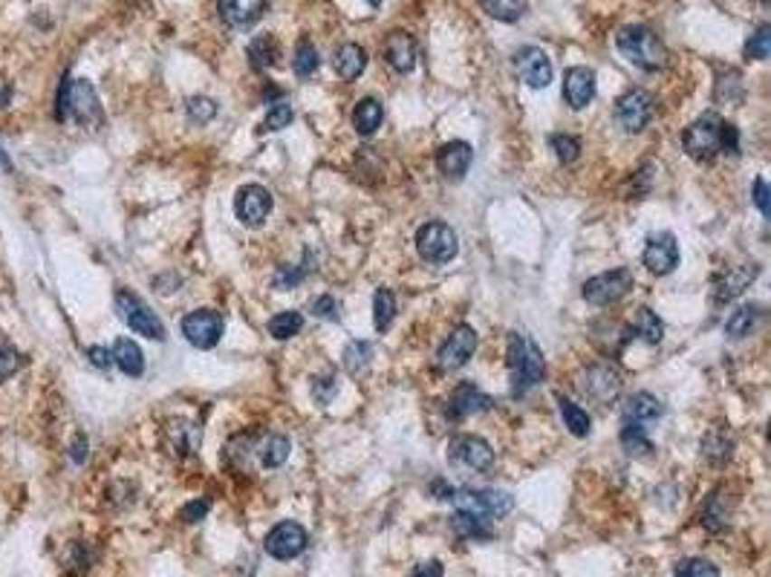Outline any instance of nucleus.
<instances>
[{
	"instance_id": "412c9836",
	"label": "nucleus",
	"mask_w": 771,
	"mask_h": 577,
	"mask_svg": "<svg viewBox=\"0 0 771 577\" xmlns=\"http://www.w3.org/2000/svg\"><path fill=\"white\" fill-rule=\"evenodd\" d=\"M385 58L396 72H411L416 67V41L405 33H390L385 41Z\"/></svg>"
},
{
	"instance_id": "39448f33",
	"label": "nucleus",
	"mask_w": 771,
	"mask_h": 577,
	"mask_svg": "<svg viewBox=\"0 0 771 577\" xmlns=\"http://www.w3.org/2000/svg\"><path fill=\"white\" fill-rule=\"evenodd\" d=\"M116 312L133 332H139V336H145L150 341L165 338V326L157 317V312L150 309L142 298H136L130 288H119L116 292Z\"/></svg>"
},
{
	"instance_id": "c756f323",
	"label": "nucleus",
	"mask_w": 771,
	"mask_h": 577,
	"mask_svg": "<svg viewBox=\"0 0 771 577\" xmlns=\"http://www.w3.org/2000/svg\"><path fill=\"white\" fill-rule=\"evenodd\" d=\"M633 332H636V336L647 344H659L662 336H664V324L656 317V312L642 307V309H636V317H633Z\"/></svg>"
},
{
	"instance_id": "0eeeda50",
	"label": "nucleus",
	"mask_w": 771,
	"mask_h": 577,
	"mask_svg": "<svg viewBox=\"0 0 771 577\" xmlns=\"http://www.w3.org/2000/svg\"><path fill=\"white\" fill-rule=\"evenodd\" d=\"M416 249H419L422 260L448 263V260L457 257L460 240H457V232H453L451 225H445V222H425L416 232Z\"/></svg>"
},
{
	"instance_id": "393cba45",
	"label": "nucleus",
	"mask_w": 771,
	"mask_h": 577,
	"mask_svg": "<svg viewBox=\"0 0 771 577\" xmlns=\"http://www.w3.org/2000/svg\"><path fill=\"white\" fill-rule=\"evenodd\" d=\"M367 67V52L358 43H344V47L336 52V72L344 81H356Z\"/></svg>"
},
{
	"instance_id": "ddd939ff",
	"label": "nucleus",
	"mask_w": 771,
	"mask_h": 577,
	"mask_svg": "<svg viewBox=\"0 0 771 577\" xmlns=\"http://www.w3.org/2000/svg\"><path fill=\"white\" fill-rule=\"evenodd\" d=\"M477 349V332L462 324L451 332V336L445 338V344L440 346V353H436V364H440L443 370H460L468 364V358L474 355Z\"/></svg>"
},
{
	"instance_id": "de8ad7c7",
	"label": "nucleus",
	"mask_w": 771,
	"mask_h": 577,
	"mask_svg": "<svg viewBox=\"0 0 771 577\" xmlns=\"http://www.w3.org/2000/svg\"><path fill=\"white\" fill-rule=\"evenodd\" d=\"M307 260H309V257H304V263H300V269H281V271H278V278H275V286H278V288H283V286H286V288H292L295 283L304 280V275H307Z\"/></svg>"
},
{
	"instance_id": "f8f14e48",
	"label": "nucleus",
	"mask_w": 771,
	"mask_h": 577,
	"mask_svg": "<svg viewBox=\"0 0 771 577\" xmlns=\"http://www.w3.org/2000/svg\"><path fill=\"white\" fill-rule=\"evenodd\" d=\"M234 214L249 229H257L271 214V194L263 185H243L234 196Z\"/></svg>"
},
{
	"instance_id": "e433bc0d",
	"label": "nucleus",
	"mask_w": 771,
	"mask_h": 577,
	"mask_svg": "<svg viewBox=\"0 0 771 577\" xmlns=\"http://www.w3.org/2000/svg\"><path fill=\"white\" fill-rule=\"evenodd\" d=\"M292 121V104L290 99H278L271 101L269 113L263 116V130H283Z\"/></svg>"
},
{
	"instance_id": "603ef678",
	"label": "nucleus",
	"mask_w": 771,
	"mask_h": 577,
	"mask_svg": "<svg viewBox=\"0 0 771 577\" xmlns=\"http://www.w3.org/2000/svg\"><path fill=\"white\" fill-rule=\"evenodd\" d=\"M87 355H90V361H93L99 370H108L113 364V353H110V349H104V346H90Z\"/></svg>"
},
{
	"instance_id": "79ce46f5",
	"label": "nucleus",
	"mask_w": 771,
	"mask_h": 577,
	"mask_svg": "<svg viewBox=\"0 0 771 577\" xmlns=\"http://www.w3.org/2000/svg\"><path fill=\"white\" fill-rule=\"evenodd\" d=\"M186 110H188V118L194 121V125H208V121L217 116V104L205 96H194V99H188Z\"/></svg>"
},
{
	"instance_id": "423d86ee",
	"label": "nucleus",
	"mask_w": 771,
	"mask_h": 577,
	"mask_svg": "<svg viewBox=\"0 0 771 577\" xmlns=\"http://www.w3.org/2000/svg\"><path fill=\"white\" fill-rule=\"evenodd\" d=\"M682 145L690 159L710 162L722 150V118L717 113H705L685 130Z\"/></svg>"
},
{
	"instance_id": "1a4fd4ad",
	"label": "nucleus",
	"mask_w": 771,
	"mask_h": 577,
	"mask_svg": "<svg viewBox=\"0 0 771 577\" xmlns=\"http://www.w3.org/2000/svg\"><path fill=\"white\" fill-rule=\"evenodd\" d=\"M223 329H225V321H223V315L214 312V309H196V312H188L183 317V336L196 349L217 346L220 338H223Z\"/></svg>"
},
{
	"instance_id": "c9c22d12",
	"label": "nucleus",
	"mask_w": 771,
	"mask_h": 577,
	"mask_svg": "<svg viewBox=\"0 0 771 577\" xmlns=\"http://www.w3.org/2000/svg\"><path fill=\"white\" fill-rule=\"evenodd\" d=\"M319 64H321V58H319V50H315V43H309L307 38L304 41H298V47H295V61H292V67H295V75L298 79H309V75L319 70Z\"/></svg>"
},
{
	"instance_id": "ea45409f",
	"label": "nucleus",
	"mask_w": 771,
	"mask_h": 577,
	"mask_svg": "<svg viewBox=\"0 0 771 577\" xmlns=\"http://www.w3.org/2000/svg\"><path fill=\"white\" fill-rule=\"evenodd\" d=\"M768 52H771V26L763 24V26H757V33L746 41V55L754 58V61H766Z\"/></svg>"
},
{
	"instance_id": "f257e3e1",
	"label": "nucleus",
	"mask_w": 771,
	"mask_h": 577,
	"mask_svg": "<svg viewBox=\"0 0 771 577\" xmlns=\"http://www.w3.org/2000/svg\"><path fill=\"white\" fill-rule=\"evenodd\" d=\"M509 370H511V396H526L528 390L540 384L547 364H543L540 346L526 336H509Z\"/></svg>"
},
{
	"instance_id": "37998d69",
	"label": "nucleus",
	"mask_w": 771,
	"mask_h": 577,
	"mask_svg": "<svg viewBox=\"0 0 771 577\" xmlns=\"http://www.w3.org/2000/svg\"><path fill=\"white\" fill-rule=\"evenodd\" d=\"M552 150L564 165H569L581 156V142L576 139V136H552Z\"/></svg>"
},
{
	"instance_id": "4be33fe9",
	"label": "nucleus",
	"mask_w": 771,
	"mask_h": 577,
	"mask_svg": "<svg viewBox=\"0 0 771 577\" xmlns=\"http://www.w3.org/2000/svg\"><path fill=\"white\" fill-rule=\"evenodd\" d=\"M266 0H220V18L229 26H252L263 14Z\"/></svg>"
},
{
	"instance_id": "a19ab883",
	"label": "nucleus",
	"mask_w": 771,
	"mask_h": 577,
	"mask_svg": "<svg viewBox=\"0 0 771 577\" xmlns=\"http://www.w3.org/2000/svg\"><path fill=\"white\" fill-rule=\"evenodd\" d=\"M757 275V269H751V271H739V275H734V271H728V280H722V286H719V292H717V300H731V298H737L739 292H743V288L751 283V278Z\"/></svg>"
},
{
	"instance_id": "5fc2aeb1",
	"label": "nucleus",
	"mask_w": 771,
	"mask_h": 577,
	"mask_svg": "<svg viewBox=\"0 0 771 577\" xmlns=\"http://www.w3.org/2000/svg\"><path fill=\"white\" fill-rule=\"evenodd\" d=\"M84 448H87V442H84V439H79V442H75V450H72L75 462H84Z\"/></svg>"
},
{
	"instance_id": "a878e982",
	"label": "nucleus",
	"mask_w": 771,
	"mask_h": 577,
	"mask_svg": "<svg viewBox=\"0 0 771 577\" xmlns=\"http://www.w3.org/2000/svg\"><path fill=\"white\" fill-rule=\"evenodd\" d=\"M382 118H385L382 101L361 99V101L356 104V110H353V128H356L361 136H373L376 130L382 128Z\"/></svg>"
},
{
	"instance_id": "20e7f679",
	"label": "nucleus",
	"mask_w": 771,
	"mask_h": 577,
	"mask_svg": "<svg viewBox=\"0 0 771 577\" xmlns=\"http://www.w3.org/2000/svg\"><path fill=\"white\" fill-rule=\"evenodd\" d=\"M58 116L62 118H72L84 128H99L101 125V104L99 96L90 81L79 79V81H67L62 87V99H58Z\"/></svg>"
},
{
	"instance_id": "f03ea898",
	"label": "nucleus",
	"mask_w": 771,
	"mask_h": 577,
	"mask_svg": "<svg viewBox=\"0 0 771 577\" xmlns=\"http://www.w3.org/2000/svg\"><path fill=\"white\" fill-rule=\"evenodd\" d=\"M615 47L630 64H636L639 70H647V72L662 70L664 61H668L664 43L650 33L647 26H624L622 33L615 35Z\"/></svg>"
},
{
	"instance_id": "a18cd8bd",
	"label": "nucleus",
	"mask_w": 771,
	"mask_h": 577,
	"mask_svg": "<svg viewBox=\"0 0 771 577\" xmlns=\"http://www.w3.org/2000/svg\"><path fill=\"white\" fill-rule=\"evenodd\" d=\"M338 309H341L338 300L332 298V295H321V298L312 300V315H315V317H324V321H338V317H341Z\"/></svg>"
},
{
	"instance_id": "864d4df0",
	"label": "nucleus",
	"mask_w": 771,
	"mask_h": 577,
	"mask_svg": "<svg viewBox=\"0 0 771 577\" xmlns=\"http://www.w3.org/2000/svg\"><path fill=\"white\" fill-rule=\"evenodd\" d=\"M414 577H443V563L440 560H428L414 572Z\"/></svg>"
},
{
	"instance_id": "f3484780",
	"label": "nucleus",
	"mask_w": 771,
	"mask_h": 577,
	"mask_svg": "<svg viewBox=\"0 0 771 577\" xmlns=\"http://www.w3.org/2000/svg\"><path fill=\"white\" fill-rule=\"evenodd\" d=\"M514 67H518V75L532 90H543L552 84V61L540 47H523L514 55Z\"/></svg>"
},
{
	"instance_id": "bb28decb",
	"label": "nucleus",
	"mask_w": 771,
	"mask_h": 577,
	"mask_svg": "<svg viewBox=\"0 0 771 577\" xmlns=\"http://www.w3.org/2000/svg\"><path fill=\"white\" fill-rule=\"evenodd\" d=\"M290 450H292L290 439L281 436V433H271V436L263 439L261 448H257V459H261L263 468H281L286 459H290Z\"/></svg>"
},
{
	"instance_id": "f704fd0d",
	"label": "nucleus",
	"mask_w": 771,
	"mask_h": 577,
	"mask_svg": "<svg viewBox=\"0 0 771 577\" xmlns=\"http://www.w3.org/2000/svg\"><path fill=\"white\" fill-rule=\"evenodd\" d=\"M278 61V41L271 38V35H261V38H254L252 41V47H249V64L254 67V70H266V67H271Z\"/></svg>"
},
{
	"instance_id": "3c124183",
	"label": "nucleus",
	"mask_w": 771,
	"mask_h": 577,
	"mask_svg": "<svg viewBox=\"0 0 771 577\" xmlns=\"http://www.w3.org/2000/svg\"><path fill=\"white\" fill-rule=\"evenodd\" d=\"M754 205L760 208V214L768 217L771 214V205H768V185L766 179H754Z\"/></svg>"
},
{
	"instance_id": "8fccbe9b",
	"label": "nucleus",
	"mask_w": 771,
	"mask_h": 577,
	"mask_svg": "<svg viewBox=\"0 0 771 577\" xmlns=\"http://www.w3.org/2000/svg\"><path fill=\"white\" fill-rule=\"evenodd\" d=\"M722 150L725 154H739V133L731 121H722Z\"/></svg>"
},
{
	"instance_id": "6ab92c4d",
	"label": "nucleus",
	"mask_w": 771,
	"mask_h": 577,
	"mask_svg": "<svg viewBox=\"0 0 771 577\" xmlns=\"http://www.w3.org/2000/svg\"><path fill=\"white\" fill-rule=\"evenodd\" d=\"M489 407H491V399L477 384H460L457 390L451 393L445 413L451 419H468V416L482 413V410H489Z\"/></svg>"
},
{
	"instance_id": "7c9ffc66",
	"label": "nucleus",
	"mask_w": 771,
	"mask_h": 577,
	"mask_svg": "<svg viewBox=\"0 0 771 577\" xmlns=\"http://www.w3.org/2000/svg\"><path fill=\"white\" fill-rule=\"evenodd\" d=\"M393 317H396V298H393L390 288H379L373 298V324L379 332H387L393 326Z\"/></svg>"
},
{
	"instance_id": "a211bd4d",
	"label": "nucleus",
	"mask_w": 771,
	"mask_h": 577,
	"mask_svg": "<svg viewBox=\"0 0 771 577\" xmlns=\"http://www.w3.org/2000/svg\"><path fill=\"white\" fill-rule=\"evenodd\" d=\"M564 99L572 110H584L595 99V72L589 67H569L564 72Z\"/></svg>"
},
{
	"instance_id": "c03bdc74",
	"label": "nucleus",
	"mask_w": 771,
	"mask_h": 577,
	"mask_svg": "<svg viewBox=\"0 0 771 577\" xmlns=\"http://www.w3.org/2000/svg\"><path fill=\"white\" fill-rule=\"evenodd\" d=\"M21 370V353L9 344H0V382H6Z\"/></svg>"
},
{
	"instance_id": "aec40b11",
	"label": "nucleus",
	"mask_w": 771,
	"mask_h": 577,
	"mask_svg": "<svg viewBox=\"0 0 771 577\" xmlns=\"http://www.w3.org/2000/svg\"><path fill=\"white\" fill-rule=\"evenodd\" d=\"M474 159V150L468 142H448L440 147V154H436V168H440V174L451 182H460L468 171V165H471Z\"/></svg>"
},
{
	"instance_id": "c85d7f7f",
	"label": "nucleus",
	"mask_w": 771,
	"mask_h": 577,
	"mask_svg": "<svg viewBox=\"0 0 771 577\" xmlns=\"http://www.w3.org/2000/svg\"><path fill=\"white\" fill-rule=\"evenodd\" d=\"M482 9H486L494 21H503V24H514L520 21L526 14L528 0H480Z\"/></svg>"
},
{
	"instance_id": "09e8293b",
	"label": "nucleus",
	"mask_w": 771,
	"mask_h": 577,
	"mask_svg": "<svg viewBox=\"0 0 771 577\" xmlns=\"http://www.w3.org/2000/svg\"><path fill=\"white\" fill-rule=\"evenodd\" d=\"M205 514H208V499H194V503H188V506L183 508V514H179V517H183L186 523H200Z\"/></svg>"
},
{
	"instance_id": "7ed1b4c3",
	"label": "nucleus",
	"mask_w": 771,
	"mask_h": 577,
	"mask_svg": "<svg viewBox=\"0 0 771 577\" xmlns=\"http://www.w3.org/2000/svg\"><path fill=\"white\" fill-rule=\"evenodd\" d=\"M451 506L457 514L477 520H500L514 508V497L509 491H474V488H460L451 494Z\"/></svg>"
},
{
	"instance_id": "dca6fc26",
	"label": "nucleus",
	"mask_w": 771,
	"mask_h": 577,
	"mask_svg": "<svg viewBox=\"0 0 771 577\" xmlns=\"http://www.w3.org/2000/svg\"><path fill=\"white\" fill-rule=\"evenodd\" d=\"M644 266L647 271H653L656 278L671 275V271L679 266V242L671 232L653 234L644 246Z\"/></svg>"
},
{
	"instance_id": "72a5a7b5",
	"label": "nucleus",
	"mask_w": 771,
	"mask_h": 577,
	"mask_svg": "<svg viewBox=\"0 0 771 577\" xmlns=\"http://www.w3.org/2000/svg\"><path fill=\"white\" fill-rule=\"evenodd\" d=\"M304 329V315L290 309V312H281L269 321V336L278 338V341H286V338H295L298 332Z\"/></svg>"
},
{
	"instance_id": "473e14b6",
	"label": "nucleus",
	"mask_w": 771,
	"mask_h": 577,
	"mask_svg": "<svg viewBox=\"0 0 771 577\" xmlns=\"http://www.w3.org/2000/svg\"><path fill=\"white\" fill-rule=\"evenodd\" d=\"M622 448L627 450V457L642 459V457H647L650 450H653V442H650V439H647V433H644L642 424L627 421V424H624V430H622Z\"/></svg>"
},
{
	"instance_id": "4c0bfd02",
	"label": "nucleus",
	"mask_w": 771,
	"mask_h": 577,
	"mask_svg": "<svg viewBox=\"0 0 771 577\" xmlns=\"http://www.w3.org/2000/svg\"><path fill=\"white\" fill-rule=\"evenodd\" d=\"M754 321H757V307H743V309H737L728 317L725 332H728L731 338H743V336H748V329L754 326Z\"/></svg>"
},
{
	"instance_id": "6e6d98bb",
	"label": "nucleus",
	"mask_w": 771,
	"mask_h": 577,
	"mask_svg": "<svg viewBox=\"0 0 771 577\" xmlns=\"http://www.w3.org/2000/svg\"><path fill=\"white\" fill-rule=\"evenodd\" d=\"M367 4H370L373 9H379V6H382V0H367Z\"/></svg>"
},
{
	"instance_id": "5701e85b",
	"label": "nucleus",
	"mask_w": 771,
	"mask_h": 577,
	"mask_svg": "<svg viewBox=\"0 0 771 577\" xmlns=\"http://www.w3.org/2000/svg\"><path fill=\"white\" fill-rule=\"evenodd\" d=\"M664 413V404L650 396V393H633L624 404V419L633 424H647V421H656Z\"/></svg>"
},
{
	"instance_id": "cd10ccee",
	"label": "nucleus",
	"mask_w": 771,
	"mask_h": 577,
	"mask_svg": "<svg viewBox=\"0 0 771 577\" xmlns=\"http://www.w3.org/2000/svg\"><path fill=\"white\" fill-rule=\"evenodd\" d=\"M557 410H561V419H564V428L572 433V436H578V439H584V436H589V416H586V410L584 407H578L576 402H569V399H564V396H557Z\"/></svg>"
},
{
	"instance_id": "9d476101",
	"label": "nucleus",
	"mask_w": 771,
	"mask_h": 577,
	"mask_svg": "<svg viewBox=\"0 0 771 577\" xmlns=\"http://www.w3.org/2000/svg\"><path fill=\"white\" fill-rule=\"evenodd\" d=\"M307 543L309 540H307L304 525L286 520V523H278L269 531L266 540H263V549H266L269 557H275V560H295L298 554H304Z\"/></svg>"
},
{
	"instance_id": "2f4dec72",
	"label": "nucleus",
	"mask_w": 771,
	"mask_h": 577,
	"mask_svg": "<svg viewBox=\"0 0 771 577\" xmlns=\"http://www.w3.org/2000/svg\"><path fill=\"white\" fill-rule=\"evenodd\" d=\"M373 361V344L367 341H350L344 349V370L350 375H358L370 367Z\"/></svg>"
},
{
	"instance_id": "6e6552de",
	"label": "nucleus",
	"mask_w": 771,
	"mask_h": 577,
	"mask_svg": "<svg viewBox=\"0 0 771 577\" xmlns=\"http://www.w3.org/2000/svg\"><path fill=\"white\" fill-rule=\"evenodd\" d=\"M636 278H633L630 269H613V271H604V275H595L584 283V300L593 303V307H610V303L622 300Z\"/></svg>"
},
{
	"instance_id": "4468645a",
	"label": "nucleus",
	"mask_w": 771,
	"mask_h": 577,
	"mask_svg": "<svg viewBox=\"0 0 771 577\" xmlns=\"http://www.w3.org/2000/svg\"><path fill=\"white\" fill-rule=\"evenodd\" d=\"M581 390H584V396L593 399L595 404H610L618 399V393H622V375H618L610 364H595V367H589L584 373Z\"/></svg>"
},
{
	"instance_id": "49530a36",
	"label": "nucleus",
	"mask_w": 771,
	"mask_h": 577,
	"mask_svg": "<svg viewBox=\"0 0 771 577\" xmlns=\"http://www.w3.org/2000/svg\"><path fill=\"white\" fill-rule=\"evenodd\" d=\"M336 390H338V384H336V375H332V373L319 375L312 382V393H315V399H319V404H329L332 396H336Z\"/></svg>"
},
{
	"instance_id": "2eb2a0df",
	"label": "nucleus",
	"mask_w": 771,
	"mask_h": 577,
	"mask_svg": "<svg viewBox=\"0 0 771 577\" xmlns=\"http://www.w3.org/2000/svg\"><path fill=\"white\" fill-rule=\"evenodd\" d=\"M448 450H451V459L457 465L480 470V474H486L494 465V450L486 439H480V436H457Z\"/></svg>"
},
{
	"instance_id": "58836bf2",
	"label": "nucleus",
	"mask_w": 771,
	"mask_h": 577,
	"mask_svg": "<svg viewBox=\"0 0 771 577\" xmlns=\"http://www.w3.org/2000/svg\"><path fill=\"white\" fill-rule=\"evenodd\" d=\"M676 577H719V569L702 557H688L676 563Z\"/></svg>"
},
{
	"instance_id": "9b49d317",
	"label": "nucleus",
	"mask_w": 771,
	"mask_h": 577,
	"mask_svg": "<svg viewBox=\"0 0 771 577\" xmlns=\"http://www.w3.org/2000/svg\"><path fill=\"white\" fill-rule=\"evenodd\" d=\"M653 118V96L644 93V90H630L627 96L618 99L615 104V121L622 125L627 133H639L650 125Z\"/></svg>"
},
{
	"instance_id": "b1692460",
	"label": "nucleus",
	"mask_w": 771,
	"mask_h": 577,
	"mask_svg": "<svg viewBox=\"0 0 771 577\" xmlns=\"http://www.w3.org/2000/svg\"><path fill=\"white\" fill-rule=\"evenodd\" d=\"M110 353H113L116 367L122 370L125 375L139 378V375L145 373V355H142V349H139V344H136V341H130V338H119V341L113 344Z\"/></svg>"
}]
</instances>
